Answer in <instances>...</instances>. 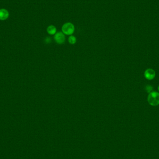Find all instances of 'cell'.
<instances>
[{"label": "cell", "mask_w": 159, "mask_h": 159, "mask_svg": "<svg viewBox=\"0 0 159 159\" xmlns=\"http://www.w3.org/2000/svg\"><path fill=\"white\" fill-rule=\"evenodd\" d=\"M148 103L152 106H157L159 104V93L156 92L150 93L148 96Z\"/></svg>", "instance_id": "1"}, {"label": "cell", "mask_w": 159, "mask_h": 159, "mask_svg": "<svg viewBox=\"0 0 159 159\" xmlns=\"http://www.w3.org/2000/svg\"><path fill=\"white\" fill-rule=\"evenodd\" d=\"M62 32L64 35H71L74 33L75 28L73 24L71 22H66L62 27Z\"/></svg>", "instance_id": "2"}, {"label": "cell", "mask_w": 159, "mask_h": 159, "mask_svg": "<svg viewBox=\"0 0 159 159\" xmlns=\"http://www.w3.org/2000/svg\"><path fill=\"white\" fill-rule=\"evenodd\" d=\"M54 39L57 44H62L65 42L66 38L64 34L62 32H58L55 35Z\"/></svg>", "instance_id": "3"}, {"label": "cell", "mask_w": 159, "mask_h": 159, "mask_svg": "<svg viewBox=\"0 0 159 159\" xmlns=\"http://www.w3.org/2000/svg\"><path fill=\"white\" fill-rule=\"evenodd\" d=\"M144 75L146 78L149 80H151L155 78V73L153 69H149L146 70L144 73Z\"/></svg>", "instance_id": "4"}, {"label": "cell", "mask_w": 159, "mask_h": 159, "mask_svg": "<svg viewBox=\"0 0 159 159\" xmlns=\"http://www.w3.org/2000/svg\"><path fill=\"white\" fill-rule=\"evenodd\" d=\"M9 13L8 10L5 9H0V20L4 21L9 18Z\"/></svg>", "instance_id": "5"}, {"label": "cell", "mask_w": 159, "mask_h": 159, "mask_svg": "<svg viewBox=\"0 0 159 159\" xmlns=\"http://www.w3.org/2000/svg\"><path fill=\"white\" fill-rule=\"evenodd\" d=\"M47 31L49 35H54L56 33L57 29L55 26L51 25L49 26V27L47 28Z\"/></svg>", "instance_id": "6"}, {"label": "cell", "mask_w": 159, "mask_h": 159, "mask_svg": "<svg viewBox=\"0 0 159 159\" xmlns=\"http://www.w3.org/2000/svg\"><path fill=\"white\" fill-rule=\"evenodd\" d=\"M69 43L72 45H74L76 42V38L74 35H71L69 36L68 39Z\"/></svg>", "instance_id": "7"}, {"label": "cell", "mask_w": 159, "mask_h": 159, "mask_svg": "<svg viewBox=\"0 0 159 159\" xmlns=\"http://www.w3.org/2000/svg\"><path fill=\"white\" fill-rule=\"evenodd\" d=\"M153 88L152 86H151L148 85L146 87V90L147 91V92L148 93L152 92L151 91H152Z\"/></svg>", "instance_id": "8"}, {"label": "cell", "mask_w": 159, "mask_h": 159, "mask_svg": "<svg viewBox=\"0 0 159 159\" xmlns=\"http://www.w3.org/2000/svg\"><path fill=\"white\" fill-rule=\"evenodd\" d=\"M45 42L46 43H51V39L49 37H47L46 38L45 40Z\"/></svg>", "instance_id": "9"}, {"label": "cell", "mask_w": 159, "mask_h": 159, "mask_svg": "<svg viewBox=\"0 0 159 159\" xmlns=\"http://www.w3.org/2000/svg\"><path fill=\"white\" fill-rule=\"evenodd\" d=\"M158 90H159V87H158Z\"/></svg>", "instance_id": "10"}]
</instances>
